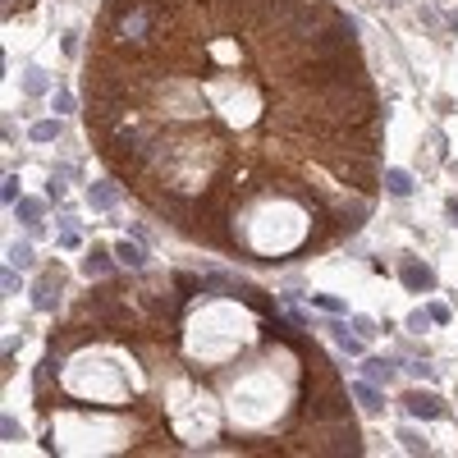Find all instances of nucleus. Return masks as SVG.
Instances as JSON below:
<instances>
[{
    "instance_id": "obj_16",
    "label": "nucleus",
    "mask_w": 458,
    "mask_h": 458,
    "mask_svg": "<svg viewBox=\"0 0 458 458\" xmlns=\"http://www.w3.org/2000/svg\"><path fill=\"white\" fill-rule=\"evenodd\" d=\"M399 445H404V449H408V454H431V445H426V440H422V436H417L413 426H404V431H399Z\"/></svg>"
},
{
    "instance_id": "obj_11",
    "label": "nucleus",
    "mask_w": 458,
    "mask_h": 458,
    "mask_svg": "<svg viewBox=\"0 0 458 458\" xmlns=\"http://www.w3.org/2000/svg\"><path fill=\"white\" fill-rule=\"evenodd\" d=\"M326 330L335 335V344L349 353V358H362V335H349V326H339V321H335V326H326Z\"/></svg>"
},
{
    "instance_id": "obj_30",
    "label": "nucleus",
    "mask_w": 458,
    "mask_h": 458,
    "mask_svg": "<svg viewBox=\"0 0 458 458\" xmlns=\"http://www.w3.org/2000/svg\"><path fill=\"white\" fill-rule=\"evenodd\" d=\"M449 28H454V33H458V10H454V14H449Z\"/></svg>"
},
{
    "instance_id": "obj_24",
    "label": "nucleus",
    "mask_w": 458,
    "mask_h": 458,
    "mask_svg": "<svg viewBox=\"0 0 458 458\" xmlns=\"http://www.w3.org/2000/svg\"><path fill=\"white\" fill-rule=\"evenodd\" d=\"M0 431H5V440H23V431H19L14 417H0Z\"/></svg>"
},
{
    "instance_id": "obj_6",
    "label": "nucleus",
    "mask_w": 458,
    "mask_h": 458,
    "mask_svg": "<svg viewBox=\"0 0 458 458\" xmlns=\"http://www.w3.org/2000/svg\"><path fill=\"white\" fill-rule=\"evenodd\" d=\"M394 371H399V367H394L390 358H367V362H362V381H371V385H390V381H394Z\"/></svg>"
},
{
    "instance_id": "obj_3",
    "label": "nucleus",
    "mask_w": 458,
    "mask_h": 458,
    "mask_svg": "<svg viewBox=\"0 0 458 458\" xmlns=\"http://www.w3.org/2000/svg\"><path fill=\"white\" fill-rule=\"evenodd\" d=\"M404 408H408L413 417H422V422H436V417L445 413V404H440L436 394H422V390H408V394H404Z\"/></svg>"
},
{
    "instance_id": "obj_7",
    "label": "nucleus",
    "mask_w": 458,
    "mask_h": 458,
    "mask_svg": "<svg viewBox=\"0 0 458 458\" xmlns=\"http://www.w3.org/2000/svg\"><path fill=\"white\" fill-rule=\"evenodd\" d=\"M88 202H92V211H110L115 202H120V184H110V179L92 184V188H88Z\"/></svg>"
},
{
    "instance_id": "obj_15",
    "label": "nucleus",
    "mask_w": 458,
    "mask_h": 458,
    "mask_svg": "<svg viewBox=\"0 0 458 458\" xmlns=\"http://www.w3.org/2000/svg\"><path fill=\"white\" fill-rule=\"evenodd\" d=\"M46 88H51V78H46L42 69H28V74H23V92H28V97H42Z\"/></svg>"
},
{
    "instance_id": "obj_23",
    "label": "nucleus",
    "mask_w": 458,
    "mask_h": 458,
    "mask_svg": "<svg viewBox=\"0 0 458 458\" xmlns=\"http://www.w3.org/2000/svg\"><path fill=\"white\" fill-rule=\"evenodd\" d=\"M404 326H408V330H413V335H422V330H426V326H431V312H413V317H408V321H404Z\"/></svg>"
},
{
    "instance_id": "obj_17",
    "label": "nucleus",
    "mask_w": 458,
    "mask_h": 458,
    "mask_svg": "<svg viewBox=\"0 0 458 458\" xmlns=\"http://www.w3.org/2000/svg\"><path fill=\"white\" fill-rule=\"evenodd\" d=\"M60 138V120H37L33 124V142H55Z\"/></svg>"
},
{
    "instance_id": "obj_5",
    "label": "nucleus",
    "mask_w": 458,
    "mask_h": 458,
    "mask_svg": "<svg viewBox=\"0 0 458 458\" xmlns=\"http://www.w3.org/2000/svg\"><path fill=\"white\" fill-rule=\"evenodd\" d=\"M115 120H120V106H115V101H97V106L88 110V129L110 133V129H115Z\"/></svg>"
},
{
    "instance_id": "obj_10",
    "label": "nucleus",
    "mask_w": 458,
    "mask_h": 458,
    "mask_svg": "<svg viewBox=\"0 0 458 458\" xmlns=\"http://www.w3.org/2000/svg\"><path fill=\"white\" fill-rule=\"evenodd\" d=\"M115 257H120V266H129V271H142V266H147V252H142L138 243H129V239L115 243Z\"/></svg>"
},
{
    "instance_id": "obj_19",
    "label": "nucleus",
    "mask_w": 458,
    "mask_h": 458,
    "mask_svg": "<svg viewBox=\"0 0 458 458\" xmlns=\"http://www.w3.org/2000/svg\"><path fill=\"white\" fill-rule=\"evenodd\" d=\"M33 262V243H14L10 248V266H28Z\"/></svg>"
},
{
    "instance_id": "obj_25",
    "label": "nucleus",
    "mask_w": 458,
    "mask_h": 458,
    "mask_svg": "<svg viewBox=\"0 0 458 458\" xmlns=\"http://www.w3.org/2000/svg\"><path fill=\"white\" fill-rule=\"evenodd\" d=\"M353 330L367 339V335H376V321H371V317H353Z\"/></svg>"
},
{
    "instance_id": "obj_27",
    "label": "nucleus",
    "mask_w": 458,
    "mask_h": 458,
    "mask_svg": "<svg viewBox=\"0 0 458 458\" xmlns=\"http://www.w3.org/2000/svg\"><path fill=\"white\" fill-rule=\"evenodd\" d=\"M426 312H431V321H440V326H445V321H449V307H445V303H431V307H426Z\"/></svg>"
},
{
    "instance_id": "obj_4",
    "label": "nucleus",
    "mask_w": 458,
    "mask_h": 458,
    "mask_svg": "<svg viewBox=\"0 0 458 458\" xmlns=\"http://www.w3.org/2000/svg\"><path fill=\"white\" fill-rule=\"evenodd\" d=\"M33 307L37 312H55V307H60V275H42V280H37Z\"/></svg>"
},
{
    "instance_id": "obj_14",
    "label": "nucleus",
    "mask_w": 458,
    "mask_h": 458,
    "mask_svg": "<svg viewBox=\"0 0 458 458\" xmlns=\"http://www.w3.org/2000/svg\"><path fill=\"white\" fill-rule=\"evenodd\" d=\"M14 211H19L23 225H37V220H42V202H37V197H19V202H14Z\"/></svg>"
},
{
    "instance_id": "obj_26",
    "label": "nucleus",
    "mask_w": 458,
    "mask_h": 458,
    "mask_svg": "<svg viewBox=\"0 0 458 458\" xmlns=\"http://www.w3.org/2000/svg\"><path fill=\"white\" fill-rule=\"evenodd\" d=\"M65 110H74V97L60 88V92H55V115H65Z\"/></svg>"
},
{
    "instance_id": "obj_18",
    "label": "nucleus",
    "mask_w": 458,
    "mask_h": 458,
    "mask_svg": "<svg viewBox=\"0 0 458 458\" xmlns=\"http://www.w3.org/2000/svg\"><path fill=\"white\" fill-rule=\"evenodd\" d=\"M312 298V307H321V312H330V317H339V312H344V303H339V298H330V294H307Z\"/></svg>"
},
{
    "instance_id": "obj_1",
    "label": "nucleus",
    "mask_w": 458,
    "mask_h": 458,
    "mask_svg": "<svg viewBox=\"0 0 458 458\" xmlns=\"http://www.w3.org/2000/svg\"><path fill=\"white\" fill-rule=\"evenodd\" d=\"M303 413L312 417V422H339V417H349V394L335 390V385L312 381L307 394H303Z\"/></svg>"
},
{
    "instance_id": "obj_21",
    "label": "nucleus",
    "mask_w": 458,
    "mask_h": 458,
    "mask_svg": "<svg viewBox=\"0 0 458 458\" xmlns=\"http://www.w3.org/2000/svg\"><path fill=\"white\" fill-rule=\"evenodd\" d=\"M362 216H367V207H353V211H339V225H344V229H358V225H362Z\"/></svg>"
},
{
    "instance_id": "obj_20",
    "label": "nucleus",
    "mask_w": 458,
    "mask_h": 458,
    "mask_svg": "<svg viewBox=\"0 0 458 458\" xmlns=\"http://www.w3.org/2000/svg\"><path fill=\"white\" fill-rule=\"evenodd\" d=\"M0 197H5V202H19V175H5V184H0Z\"/></svg>"
},
{
    "instance_id": "obj_28",
    "label": "nucleus",
    "mask_w": 458,
    "mask_h": 458,
    "mask_svg": "<svg viewBox=\"0 0 458 458\" xmlns=\"http://www.w3.org/2000/svg\"><path fill=\"white\" fill-rule=\"evenodd\" d=\"M408 371H413V376H422V381H426V376H436V367H431V362H413Z\"/></svg>"
},
{
    "instance_id": "obj_8",
    "label": "nucleus",
    "mask_w": 458,
    "mask_h": 458,
    "mask_svg": "<svg viewBox=\"0 0 458 458\" xmlns=\"http://www.w3.org/2000/svg\"><path fill=\"white\" fill-rule=\"evenodd\" d=\"M115 262H120L115 252H106V248H92L88 257H83V275H110V271H115Z\"/></svg>"
},
{
    "instance_id": "obj_22",
    "label": "nucleus",
    "mask_w": 458,
    "mask_h": 458,
    "mask_svg": "<svg viewBox=\"0 0 458 458\" xmlns=\"http://www.w3.org/2000/svg\"><path fill=\"white\" fill-rule=\"evenodd\" d=\"M0 289H5V294H19V266H5V275H0Z\"/></svg>"
},
{
    "instance_id": "obj_12",
    "label": "nucleus",
    "mask_w": 458,
    "mask_h": 458,
    "mask_svg": "<svg viewBox=\"0 0 458 458\" xmlns=\"http://www.w3.org/2000/svg\"><path fill=\"white\" fill-rule=\"evenodd\" d=\"M385 193H390V197H408V193H413V175H408V170H385Z\"/></svg>"
},
{
    "instance_id": "obj_2",
    "label": "nucleus",
    "mask_w": 458,
    "mask_h": 458,
    "mask_svg": "<svg viewBox=\"0 0 458 458\" xmlns=\"http://www.w3.org/2000/svg\"><path fill=\"white\" fill-rule=\"evenodd\" d=\"M399 280H404V289H413V294H431V289H436V271L426 262H404L399 266Z\"/></svg>"
},
{
    "instance_id": "obj_13",
    "label": "nucleus",
    "mask_w": 458,
    "mask_h": 458,
    "mask_svg": "<svg viewBox=\"0 0 458 458\" xmlns=\"http://www.w3.org/2000/svg\"><path fill=\"white\" fill-rule=\"evenodd\" d=\"M330 449H335V454H362V436L349 426V431H339V436H335V445H330Z\"/></svg>"
},
{
    "instance_id": "obj_29",
    "label": "nucleus",
    "mask_w": 458,
    "mask_h": 458,
    "mask_svg": "<svg viewBox=\"0 0 458 458\" xmlns=\"http://www.w3.org/2000/svg\"><path fill=\"white\" fill-rule=\"evenodd\" d=\"M449 220H454V225H458V197H454V202H449Z\"/></svg>"
},
{
    "instance_id": "obj_9",
    "label": "nucleus",
    "mask_w": 458,
    "mask_h": 458,
    "mask_svg": "<svg viewBox=\"0 0 458 458\" xmlns=\"http://www.w3.org/2000/svg\"><path fill=\"white\" fill-rule=\"evenodd\" d=\"M353 399H358V404L362 408H367V413H381V408H385V399H381V390H376V385H371V381H358V385H353Z\"/></svg>"
}]
</instances>
